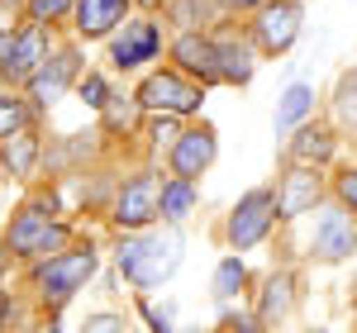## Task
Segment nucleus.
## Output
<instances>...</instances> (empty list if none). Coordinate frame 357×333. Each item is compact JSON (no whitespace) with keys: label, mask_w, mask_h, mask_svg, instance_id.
I'll return each instance as SVG.
<instances>
[{"label":"nucleus","mask_w":357,"mask_h":333,"mask_svg":"<svg viewBox=\"0 0 357 333\" xmlns=\"http://www.w3.org/2000/svg\"><path fill=\"white\" fill-rule=\"evenodd\" d=\"M191 205H195L191 176H176V181H167V186H162V215H167V219H186Z\"/></svg>","instance_id":"18"},{"label":"nucleus","mask_w":357,"mask_h":333,"mask_svg":"<svg viewBox=\"0 0 357 333\" xmlns=\"http://www.w3.org/2000/svg\"><path fill=\"white\" fill-rule=\"evenodd\" d=\"M57 243H62V229H48V233H43V243H38V252H48V248H57Z\"/></svg>","instance_id":"31"},{"label":"nucleus","mask_w":357,"mask_h":333,"mask_svg":"<svg viewBox=\"0 0 357 333\" xmlns=\"http://www.w3.org/2000/svg\"><path fill=\"white\" fill-rule=\"evenodd\" d=\"M276 215V200L267 191H248L238 200V210H234V219H229V243L234 248H252L262 233H267V224Z\"/></svg>","instance_id":"4"},{"label":"nucleus","mask_w":357,"mask_h":333,"mask_svg":"<svg viewBox=\"0 0 357 333\" xmlns=\"http://www.w3.org/2000/svg\"><path fill=\"white\" fill-rule=\"evenodd\" d=\"M82 333H124V324H119L114 314H96V319H86Z\"/></svg>","instance_id":"27"},{"label":"nucleus","mask_w":357,"mask_h":333,"mask_svg":"<svg viewBox=\"0 0 357 333\" xmlns=\"http://www.w3.org/2000/svg\"><path fill=\"white\" fill-rule=\"evenodd\" d=\"M20 124H24V105H20V100H10V95H0V139L20 134Z\"/></svg>","instance_id":"24"},{"label":"nucleus","mask_w":357,"mask_h":333,"mask_svg":"<svg viewBox=\"0 0 357 333\" xmlns=\"http://www.w3.org/2000/svg\"><path fill=\"white\" fill-rule=\"evenodd\" d=\"M314 252L329 257V262H338V257L353 252V219H348L343 210H324V215H319V224H314Z\"/></svg>","instance_id":"10"},{"label":"nucleus","mask_w":357,"mask_h":333,"mask_svg":"<svg viewBox=\"0 0 357 333\" xmlns=\"http://www.w3.org/2000/svg\"><path fill=\"white\" fill-rule=\"evenodd\" d=\"M129 0H77V29L86 38H105L119 20H124Z\"/></svg>","instance_id":"12"},{"label":"nucleus","mask_w":357,"mask_h":333,"mask_svg":"<svg viewBox=\"0 0 357 333\" xmlns=\"http://www.w3.org/2000/svg\"><path fill=\"white\" fill-rule=\"evenodd\" d=\"M96 272V252L86 248V252H67V257H53L43 272H38V281H43V291H48V300H67L77 286H82L86 277Z\"/></svg>","instance_id":"5"},{"label":"nucleus","mask_w":357,"mask_h":333,"mask_svg":"<svg viewBox=\"0 0 357 333\" xmlns=\"http://www.w3.org/2000/svg\"><path fill=\"white\" fill-rule=\"evenodd\" d=\"M43 48H48L43 29H38V24H33V29H24V33L15 38L10 57L0 62V72H5L10 82H33V77H38V67H43Z\"/></svg>","instance_id":"8"},{"label":"nucleus","mask_w":357,"mask_h":333,"mask_svg":"<svg viewBox=\"0 0 357 333\" xmlns=\"http://www.w3.org/2000/svg\"><path fill=\"white\" fill-rule=\"evenodd\" d=\"M33 153H38V139H29V134L5 139V166H10L15 176H24L29 166H33Z\"/></svg>","instance_id":"20"},{"label":"nucleus","mask_w":357,"mask_h":333,"mask_svg":"<svg viewBox=\"0 0 357 333\" xmlns=\"http://www.w3.org/2000/svg\"><path fill=\"white\" fill-rule=\"evenodd\" d=\"M72 77H77V53L67 48V53L53 62V72H38V77H33V95L48 105V100H57V95H62V86L72 82Z\"/></svg>","instance_id":"14"},{"label":"nucleus","mask_w":357,"mask_h":333,"mask_svg":"<svg viewBox=\"0 0 357 333\" xmlns=\"http://www.w3.org/2000/svg\"><path fill=\"white\" fill-rule=\"evenodd\" d=\"M162 210V195H158V181L153 176H134L124 195H119V210H114V219L124 224V229H138V224H148L153 215Z\"/></svg>","instance_id":"7"},{"label":"nucleus","mask_w":357,"mask_h":333,"mask_svg":"<svg viewBox=\"0 0 357 333\" xmlns=\"http://www.w3.org/2000/svg\"><path fill=\"white\" fill-rule=\"evenodd\" d=\"M143 5H158V0H143Z\"/></svg>","instance_id":"34"},{"label":"nucleus","mask_w":357,"mask_h":333,"mask_svg":"<svg viewBox=\"0 0 357 333\" xmlns=\"http://www.w3.org/2000/svg\"><path fill=\"white\" fill-rule=\"evenodd\" d=\"M286 305H291V277H272V281H267V295H262L257 319H262V324H272V319L286 314Z\"/></svg>","instance_id":"19"},{"label":"nucleus","mask_w":357,"mask_h":333,"mask_svg":"<svg viewBox=\"0 0 357 333\" xmlns=\"http://www.w3.org/2000/svg\"><path fill=\"white\" fill-rule=\"evenodd\" d=\"M82 100H86V105H96V110H105V105H110V91H105V77H96V72H91V77L82 82Z\"/></svg>","instance_id":"26"},{"label":"nucleus","mask_w":357,"mask_h":333,"mask_svg":"<svg viewBox=\"0 0 357 333\" xmlns=\"http://www.w3.org/2000/svg\"><path fill=\"white\" fill-rule=\"evenodd\" d=\"M48 229H53V224H48L43 210H24L20 224L10 229V248H15V252H38V243H43V233H48Z\"/></svg>","instance_id":"15"},{"label":"nucleus","mask_w":357,"mask_h":333,"mask_svg":"<svg viewBox=\"0 0 357 333\" xmlns=\"http://www.w3.org/2000/svg\"><path fill=\"white\" fill-rule=\"evenodd\" d=\"M0 319H5V300H0Z\"/></svg>","instance_id":"33"},{"label":"nucleus","mask_w":357,"mask_h":333,"mask_svg":"<svg viewBox=\"0 0 357 333\" xmlns=\"http://www.w3.org/2000/svg\"><path fill=\"white\" fill-rule=\"evenodd\" d=\"M138 105L148 110H167V114H191L200 105V91L186 86L176 72H153L148 82L138 86Z\"/></svg>","instance_id":"3"},{"label":"nucleus","mask_w":357,"mask_h":333,"mask_svg":"<svg viewBox=\"0 0 357 333\" xmlns=\"http://www.w3.org/2000/svg\"><path fill=\"white\" fill-rule=\"evenodd\" d=\"M338 119L343 124H357V72L343 77V86H338Z\"/></svg>","instance_id":"23"},{"label":"nucleus","mask_w":357,"mask_h":333,"mask_svg":"<svg viewBox=\"0 0 357 333\" xmlns=\"http://www.w3.org/2000/svg\"><path fill=\"white\" fill-rule=\"evenodd\" d=\"M172 57H176L186 72H195L200 82H224L220 77V43H210V38H200V33H181L176 48H172Z\"/></svg>","instance_id":"9"},{"label":"nucleus","mask_w":357,"mask_h":333,"mask_svg":"<svg viewBox=\"0 0 357 333\" xmlns=\"http://www.w3.org/2000/svg\"><path fill=\"white\" fill-rule=\"evenodd\" d=\"M72 10V0H29V15H33V24H48V20H62Z\"/></svg>","instance_id":"25"},{"label":"nucleus","mask_w":357,"mask_h":333,"mask_svg":"<svg viewBox=\"0 0 357 333\" xmlns=\"http://www.w3.org/2000/svg\"><path fill=\"white\" fill-rule=\"evenodd\" d=\"M172 15H176V24H195V0H176Z\"/></svg>","instance_id":"28"},{"label":"nucleus","mask_w":357,"mask_h":333,"mask_svg":"<svg viewBox=\"0 0 357 333\" xmlns=\"http://www.w3.org/2000/svg\"><path fill=\"white\" fill-rule=\"evenodd\" d=\"M310 205H319V176L305 171V166H296V171L286 176V186H281L276 210H281V215H301V210H310Z\"/></svg>","instance_id":"13"},{"label":"nucleus","mask_w":357,"mask_h":333,"mask_svg":"<svg viewBox=\"0 0 357 333\" xmlns=\"http://www.w3.org/2000/svg\"><path fill=\"white\" fill-rule=\"evenodd\" d=\"M333 153V139L324 129H301V139H296V157L301 162H324Z\"/></svg>","instance_id":"21"},{"label":"nucleus","mask_w":357,"mask_h":333,"mask_svg":"<svg viewBox=\"0 0 357 333\" xmlns=\"http://www.w3.org/2000/svg\"><path fill=\"white\" fill-rule=\"evenodd\" d=\"M48 333H57V329H48Z\"/></svg>","instance_id":"35"},{"label":"nucleus","mask_w":357,"mask_h":333,"mask_svg":"<svg viewBox=\"0 0 357 333\" xmlns=\"http://www.w3.org/2000/svg\"><path fill=\"white\" fill-rule=\"evenodd\" d=\"M176 267H181V233H172V229L119 248V272L138 286H162Z\"/></svg>","instance_id":"1"},{"label":"nucleus","mask_w":357,"mask_h":333,"mask_svg":"<svg viewBox=\"0 0 357 333\" xmlns=\"http://www.w3.org/2000/svg\"><path fill=\"white\" fill-rule=\"evenodd\" d=\"M238 286H243V262H238V257L220 262V272H215V295H234Z\"/></svg>","instance_id":"22"},{"label":"nucleus","mask_w":357,"mask_h":333,"mask_svg":"<svg viewBox=\"0 0 357 333\" xmlns=\"http://www.w3.org/2000/svg\"><path fill=\"white\" fill-rule=\"evenodd\" d=\"M338 195H343L348 205H357V171H348V176L338 181Z\"/></svg>","instance_id":"29"},{"label":"nucleus","mask_w":357,"mask_h":333,"mask_svg":"<svg viewBox=\"0 0 357 333\" xmlns=\"http://www.w3.org/2000/svg\"><path fill=\"white\" fill-rule=\"evenodd\" d=\"M210 162H215V134H210V129L181 134L176 148H172V166H176V176H200Z\"/></svg>","instance_id":"11"},{"label":"nucleus","mask_w":357,"mask_h":333,"mask_svg":"<svg viewBox=\"0 0 357 333\" xmlns=\"http://www.w3.org/2000/svg\"><path fill=\"white\" fill-rule=\"evenodd\" d=\"M296 33H301V5L296 0H267L257 24H252V38L262 53H286L296 43Z\"/></svg>","instance_id":"2"},{"label":"nucleus","mask_w":357,"mask_h":333,"mask_svg":"<svg viewBox=\"0 0 357 333\" xmlns=\"http://www.w3.org/2000/svg\"><path fill=\"white\" fill-rule=\"evenodd\" d=\"M153 139H158V143L176 139V124H172V119H153Z\"/></svg>","instance_id":"30"},{"label":"nucleus","mask_w":357,"mask_h":333,"mask_svg":"<svg viewBox=\"0 0 357 333\" xmlns=\"http://www.w3.org/2000/svg\"><path fill=\"white\" fill-rule=\"evenodd\" d=\"M310 105H314V91H310L305 82L286 86V95H281V105H276V124L286 129V124H296V119H305V114H310Z\"/></svg>","instance_id":"17"},{"label":"nucleus","mask_w":357,"mask_h":333,"mask_svg":"<svg viewBox=\"0 0 357 333\" xmlns=\"http://www.w3.org/2000/svg\"><path fill=\"white\" fill-rule=\"evenodd\" d=\"M229 5H238V10H248V5H267V0H229Z\"/></svg>","instance_id":"32"},{"label":"nucleus","mask_w":357,"mask_h":333,"mask_svg":"<svg viewBox=\"0 0 357 333\" xmlns=\"http://www.w3.org/2000/svg\"><path fill=\"white\" fill-rule=\"evenodd\" d=\"M220 77L224 82H248L252 77V48L248 43H220Z\"/></svg>","instance_id":"16"},{"label":"nucleus","mask_w":357,"mask_h":333,"mask_svg":"<svg viewBox=\"0 0 357 333\" xmlns=\"http://www.w3.org/2000/svg\"><path fill=\"white\" fill-rule=\"evenodd\" d=\"M158 48H162L158 24L138 20V24H124V33L110 43V62H114V67H138V62H153Z\"/></svg>","instance_id":"6"}]
</instances>
